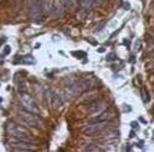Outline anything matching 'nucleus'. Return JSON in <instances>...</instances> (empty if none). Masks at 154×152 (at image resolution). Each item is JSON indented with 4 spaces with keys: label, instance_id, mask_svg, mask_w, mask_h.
Listing matches in <instances>:
<instances>
[{
    "label": "nucleus",
    "instance_id": "23",
    "mask_svg": "<svg viewBox=\"0 0 154 152\" xmlns=\"http://www.w3.org/2000/svg\"><path fill=\"white\" fill-rule=\"evenodd\" d=\"M152 57H153V59H154V53H153V54H152Z\"/></svg>",
    "mask_w": 154,
    "mask_h": 152
},
{
    "label": "nucleus",
    "instance_id": "10",
    "mask_svg": "<svg viewBox=\"0 0 154 152\" xmlns=\"http://www.w3.org/2000/svg\"><path fill=\"white\" fill-rule=\"evenodd\" d=\"M113 117V115L111 114V113H108V111H105V113H102V114H100L95 120H94V122L95 121H109L111 118Z\"/></svg>",
    "mask_w": 154,
    "mask_h": 152
},
{
    "label": "nucleus",
    "instance_id": "6",
    "mask_svg": "<svg viewBox=\"0 0 154 152\" xmlns=\"http://www.w3.org/2000/svg\"><path fill=\"white\" fill-rule=\"evenodd\" d=\"M64 10H65V5H64V1L61 0H57L54 4H53V18L54 19H58V18H61L63 14H64Z\"/></svg>",
    "mask_w": 154,
    "mask_h": 152
},
{
    "label": "nucleus",
    "instance_id": "13",
    "mask_svg": "<svg viewBox=\"0 0 154 152\" xmlns=\"http://www.w3.org/2000/svg\"><path fill=\"white\" fill-rule=\"evenodd\" d=\"M20 59H22L20 60L22 63H35V59L32 56H30V55L24 56V57H20Z\"/></svg>",
    "mask_w": 154,
    "mask_h": 152
},
{
    "label": "nucleus",
    "instance_id": "5",
    "mask_svg": "<svg viewBox=\"0 0 154 152\" xmlns=\"http://www.w3.org/2000/svg\"><path fill=\"white\" fill-rule=\"evenodd\" d=\"M29 16H30V19L31 20H35V22H37L38 19H41V17H42V8H41V4L40 2L34 1L31 4Z\"/></svg>",
    "mask_w": 154,
    "mask_h": 152
},
{
    "label": "nucleus",
    "instance_id": "14",
    "mask_svg": "<svg viewBox=\"0 0 154 152\" xmlns=\"http://www.w3.org/2000/svg\"><path fill=\"white\" fill-rule=\"evenodd\" d=\"M142 93H143V101L147 103V102H149V95H148V91L146 90H142Z\"/></svg>",
    "mask_w": 154,
    "mask_h": 152
},
{
    "label": "nucleus",
    "instance_id": "16",
    "mask_svg": "<svg viewBox=\"0 0 154 152\" xmlns=\"http://www.w3.org/2000/svg\"><path fill=\"white\" fill-rule=\"evenodd\" d=\"M116 59H117V56H116L114 54H108V55H107V60H108V61H113V60H116Z\"/></svg>",
    "mask_w": 154,
    "mask_h": 152
},
{
    "label": "nucleus",
    "instance_id": "12",
    "mask_svg": "<svg viewBox=\"0 0 154 152\" xmlns=\"http://www.w3.org/2000/svg\"><path fill=\"white\" fill-rule=\"evenodd\" d=\"M103 105H105V104H103L102 102H96V103H94V104L90 105V108H89V113H96L97 110L102 109Z\"/></svg>",
    "mask_w": 154,
    "mask_h": 152
},
{
    "label": "nucleus",
    "instance_id": "9",
    "mask_svg": "<svg viewBox=\"0 0 154 152\" xmlns=\"http://www.w3.org/2000/svg\"><path fill=\"white\" fill-rule=\"evenodd\" d=\"M63 103H64V102H63L60 95L53 93V96H52V107H53L54 109H59V108L63 105Z\"/></svg>",
    "mask_w": 154,
    "mask_h": 152
},
{
    "label": "nucleus",
    "instance_id": "18",
    "mask_svg": "<svg viewBox=\"0 0 154 152\" xmlns=\"http://www.w3.org/2000/svg\"><path fill=\"white\" fill-rule=\"evenodd\" d=\"M4 49H5V50H4V55H7V54L10 53V49H11V48H10L8 45H6V47H5Z\"/></svg>",
    "mask_w": 154,
    "mask_h": 152
},
{
    "label": "nucleus",
    "instance_id": "15",
    "mask_svg": "<svg viewBox=\"0 0 154 152\" xmlns=\"http://www.w3.org/2000/svg\"><path fill=\"white\" fill-rule=\"evenodd\" d=\"M99 150H100V148H99L97 146H93V145H91V146H88V147L85 148V151H99Z\"/></svg>",
    "mask_w": 154,
    "mask_h": 152
},
{
    "label": "nucleus",
    "instance_id": "21",
    "mask_svg": "<svg viewBox=\"0 0 154 152\" xmlns=\"http://www.w3.org/2000/svg\"><path fill=\"white\" fill-rule=\"evenodd\" d=\"M99 51H100V53H103V51H105V48H100Z\"/></svg>",
    "mask_w": 154,
    "mask_h": 152
},
{
    "label": "nucleus",
    "instance_id": "22",
    "mask_svg": "<svg viewBox=\"0 0 154 152\" xmlns=\"http://www.w3.org/2000/svg\"><path fill=\"white\" fill-rule=\"evenodd\" d=\"M124 7H125V8H129V7H130V5H129V4H125V5H124Z\"/></svg>",
    "mask_w": 154,
    "mask_h": 152
},
{
    "label": "nucleus",
    "instance_id": "1",
    "mask_svg": "<svg viewBox=\"0 0 154 152\" xmlns=\"http://www.w3.org/2000/svg\"><path fill=\"white\" fill-rule=\"evenodd\" d=\"M19 117L22 118V121L24 123H26L30 127L38 128V127L43 126V122L41 121L40 117H37V114H32V113H29L26 110H22V111H19Z\"/></svg>",
    "mask_w": 154,
    "mask_h": 152
},
{
    "label": "nucleus",
    "instance_id": "8",
    "mask_svg": "<svg viewBox=\"0 0 154 152\" xmlns=\"http://www.w3.org/2000/svg\"><path fill=\"white\" fill-rule=\"evenodd\" d=\"M41 8L45 14H48L53 10V1L52 0H43L41 2Z\"/></svg>",
    "mask_w": 154,
    "mask_h": 152
},
{
    "label": "nucleus",
    "instance_id": "2",
    "mask_svg": "<svg viewBox=\"0 0 154 152\" xmlns=\"http://www.w3.org/2000/svg\"><path fill=\"white\" fill-rule=\"evenodd\" d=\"M19 99H20V103H22L24 110H26L29 113H32V114H38L40 113L38 111V108L36 107V103L34 102V99L30 96H28L26 93L22 92Z\"/></svg>",
    "mask_w": 154,
    "mask_h": 152
},
{
    "label": "nucleus",
    "instance_id": "7",
    "mask_svg": "<svg viewBox=\"0 0 154 152\" xmlns=\"http://www.w3.org/2000/svg\"><path fill=\"white\" fill-rule=\"evenodd\" d=\"M78 4L84 10H90V8L100 5V2H97L96 0H78Z\"/></svg>",
    "mask_w": 154,
    "mask_h": 152
},
{
    "label": "nucleus",
    "instance_id": "20",
    "mask_svg": "<svg viewBox=\"0 0 154 152\" xmlns=\"http://www.w3.org/2000/svg\"><path fill=\"white\" fill-rule=\"evenodd\" d=\"M124 44H125V45H128V47H129V45H130V42H129V41H124Z\"/></svg>",
    "mask_w": 154,
    "mask_h": 152
},
{
    "label": "nucleus",
    "instance_id": "24",
    "mask_svg": "<svg viewBox=\"0 0 154 152\" xmlns=\"http://www.w3.org/2000/svg\"><path fill=\"white\" fill-rule=\"evenodd\" d=\"M1 101H2V98H1V97H0V103H1Z\"/></svg>",
    "mask_w": 154,
    "mask_h": 152
},
{
    "label": "nucleus",
    "instance_id": "3",
    "mask_svg": "<svg viewBox=\"0 0 154 152\" xmlns=\"http://www.w3.org/2000/svg\"><path fill=\"white\" fill-rule=\"evenodd\" d=\"M8 132H10L14 138L20 139V140H23V141H29V142H30V140H31L29 133H28L25 129H23L22 127L16 126L14 123H10V126H8Z\"/></svg>",
    "mask_w": 154,
    "mask_h": 152
},
{
    "label": "nucleus",
    "instance_id": "4",
    "mask_svg": "<svg viewBox=\"0 0 154 152\" xmlns=\"http://www.w3.org/2000/svg\"><path fill=\"white\" fill-rule=\"evenodd\" d=\"M107 124H108L107 121H95L91 124H89L87 128H84V134L85 135H94V134L101 132L103 128H106Z\"/></svg>",
    "mask_w": 154,
    "mask_h": 152
},
{
    "label": "nucleus",
    "instance_id": "17",
    "mask_svg": "<svg viewBox=\"0 0 154 152\" xmlns=\"http://www.w3.org/2000/svg\"><path fill=\"white\" fill-rule=\"evenodd\" d=\"M73 55H79V56H82V57H85V53H83V51H76V53H73Z\"/></svg>",
    "mask_w": 154,
    "mask_h": 152
},
{
    "label": "nucleus",
    "instance_id": "11",
    "mask_svg": "<svg viewBox=\"0 0 154 152\" xmlns=\"http://www.w3.org/2000/svg\"><path fill=\"white\" fill-rule=\"evenodd\" d=\"M64 5H65L66 8L73 11V10H76V7L78 5V1H76V0H65L64 1Z\"/></svg>",
    "mask_w": 154,
    "mask_h": 152
},
{
    "label": "nucleus",
    "instance_id": "19",
    "mask_svg": "<svg viewBox=\"0 0 154 152\" xmlns=\"http://www.w3.org/2000/svg\"><path fill=\"white\" fill-rule=\"evenodd\" d=\"M131 126H132V127H134V128H135V127H136V129H137V128H138V127H137V123H135V122H131Z\"/></svg>",
    "mask_w": 154,
    "mask_h": 152
}]
</instances>
